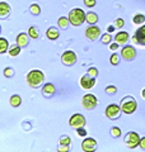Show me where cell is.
<instances>
[{"instance_id":"cell-19","label":"cell","mask_w":145,"mask_h":152,"mask_svg":"<svg viewBox=\"0 0 145 152\" xmlns=\"http://www.w3.org/2000/svg\"><path fill=\"white\" fill-rule=\"evenodd\" d=\"M21 48H22V47L19 46L18 43L12 45L10 47H9V56H10V57H16V56H18L19 53H21Z\"/></svg>"},{"instance_id":"cell-27","label":"cell","mask_w":145,"mask_h":152,"mask_svg":"<svg viewBox=\"0 0 145 152\" xmlns=\"http://www.w3.org/2000/svg\"><path fill=\"white\" fill-rule=\"evenodd\" d=\"M111 136L113 138H118V137H121V129L118 127H112L111 128Z\"/></svg>"},{"instance_id":"cell-12","label":"cell","mask_w":145,"mask_h":152,"mask_svg":"<svg viewBox=\"0 0 145 152\" xmlns=\"http://www.w3.org/2000/svg\"><path fill=\"white\" fill-rule=\"evenodd\" d=\"M94 85H95V77H92L89 74L81 76V79H80V86L83 88V89H85V90L92 89V88H94Z\"/></svg>"},{"instance_id":"cell-2","label":"cell","mask_w":145,"mask_h":152,"mask_svg":"<svg viewBox=\"0 0 145 152\" xmlns=\"http://www.w3.org/2000/svg\"><path fill=\"white\" fill-rule=\"evenodd\" d=\"M69 20L71 23V26H74V27H79L81 26L83 23L85 22V19H87V14L84 13L83 9H80V8H75V9H71L70 13H69Z\"/></svg>"},{"instance_id":"cell-20","label":"cell","mask_w":145,"mask_h":152,"mask_svg":"<svg viewBox=\"0 0 145 152\" xmlns=\"http://www.w3.org/2000/svg\"><path fill=\"white\" fill-rule=\"evenodd\" d=\"M70 24V20H69V18H66V17H61L59 18V20H57V26H59L60 29H66L67 27H69Z\"/></svg>"},{"instance_id":"cell-26","label":"cell","mask_w":145,"mask_h":152,"mask_svg":"<svg viewBox=\"0 0 145 152\" xmlns=\"http://www.w3.org/2000/svg\"><path fill=\"white\" fill-rule=\"evenodd\" d=\"M132 22L135 23V24H143V23L145 22V15H143V14H136V15L134 17Z\"/></svg>"},{"instance_id":"cell-22","label":"cell","mask_w":145,"mask_h":152,"mask_svg":"<svg viewBox=\"0 0 145 152\" xmlns=\"http://www.w3.org/2000/svg\"><path fill=\"white\" fill-rule=\"evenodd\" d=\"M21 104H22V98L19 96V95L14 94L13 96H10V105H12V107L17 108V107L21 105Z\"/></svg>"},{"instance_id":"cell-5","label":"cell","mask_w":145,"mask_h":152,"mask_svg":"<svg viewBox=\"0 0 145 152\" xmlns=\"http://www.w3.org/2000/svg\"><path fill=\"white\" fill-rule=\"evenodd\" d=\"M69 124H70V127L78 129V128H81V127L85 126V118H84L83 114L76 113L74 115H71V118L69 119Z\"/></svg>"},{"instance_id":"cell-25","label":"cell","mask_w":145,"mask_h":152,"mask_svg":"<svg viewBox=\"0 0 145 152\" xmlns=\"http://www.w3.org/2000/svg\"><path fill=\"white\" fill-rule=\"evenodd\" d=\"M30 12H31V14H33V15H38V14L41 13V7L38 5V4H32L30 7Z\"/></svg>"},{"instance_id":"cell-18","label":"cell","mask_w":145,"mask_h":152,"mask_svg":"<svg viewBox=\"0 0 145 152\" xmlns=\"http://www.w3.org/2000/svg\"><path fill=\"white\" fill-rule=\"evenodd\" d=\"M46 36H47L48 39L55 41V39H57V38H59L60 33H59V29H57V28H55V27H51V28H48V29H47V32H46Z\"/></svg>"},{"instance_id":"cell-37","label":"cell","mask_w":145,"mask_h":152,"mask_svg":"<svg viewBox=\"0 0 145 152\" xmlns=\"http://www.w3.org/2000/svg\"><path fill=\"white\" fill-rule=\"evenodd\" d=\"M76 132H78V134H79L80 137H85V136H87V131L84 129V127L78 128V129H76Z\"/></svg>"},{"instance_id":"cell-16","label":"cell","mask_w":145,"mask_h":152,"mask_svg":"<svg viewBox=\"0 0 145 152\" xmlns=\"http://www.w3.org/2000/svg\"><path fill=\"white\" fill-rule=\"evenodd\" d=\"M28 41H30V34L28 33H19L17 36V43L23 48V47L28 46Z\"/></svg>"},{"instance_id":"cell-36","label":"cell","mask_w":145,"mask_h":152,"mask_svg":"<svg viewBox=\"0 0 145 152\" xmlns=\"http://www.w3.org/2000/svg\"><path fill=\"white\" fill-rule=\"evenodd\" d=\"M69 146H67V145H60V147H59V148H57V151H59V152H69Z\"/></svg>"},{"instance_id":"cell-29","label":"cell","mask_w":145,"mask_h":152,"mask_svg":"<svg viewBox=\"0 0 145 152\" xmlns=\"http://www.w3.org/2000/svg\"><path fill=\"white\" fill-rule=\"evenodd\" d=\"M111 39H112V36H111V33H104V34H102V43H106V45H108Z\"/></svg>"},{"instance_id":"cell-11","label":"cell","mask_w":145,"mask_h":152,"mask_svg":"<svg viewBox=\"0 0 145 152\" xmlns=\"http://www.w3.org/2000/svg\"><path fill=\"white\" fill-rule=\"evenodd\" d=\"M81 150L85 152H93L97 150V141L90 138V137H87L84 138V141L81 142Z\"/></svg>"},{"instance_id":"cell-14","label":"cell","mask_w":145,"mask_h":152,"mask_svg":"<svg viewBox=\"0 0 145 152\" xmlns=\"http://www.w3.org/2000/svg\"><path fill=\"white\" fill-rule=\"evenodd\" d=\"M135 37H136V42L138 45L145 46V26L140 27L139 29L135 32Z\"/></svg>"},{"instance_id":"cell-10","label":"cell","mask_w":145,"mask_h":152,"mask_svg":"<svg viewBox=\"0 0 145 152\" xmlns=\"http://www.w3.org/2000/svg\"><path fill=\"white\" fill-rule=\"evenodd\" d=\"M121 56L126 61H132L135 57H136V50H135L132 46H125L122 51H121Z\"/></svg>"},{"instance_id":"cell-41","label":"cell","mask_w":145,"mask_h":152,"mask_svg":"<svg viewBox=\"0 0 145 152\" xmlns=\"http://www.w3.org/2000/svg\"><path fill=\"white\" fill-rule=\"evenodd\" d=\"M141 98H143V99H145V89H143V90H141Z\"/></svg>"},{"instance_id":"cell-1","label":"cell","mask_w":145,"mask_h":152,"mask_svg":"<svg viewBox=\"0 0 145 152\" xmlns=\"http://www.w3.org/2000/svg\"><path fill=\"white\" fill-rule=\"evenodd\" d=\"M43 81H45V74L40 70H32L27 74V84L33 89L41 88Z\"/></svg>"},{"instance_id":"cell-32","label":"cell","mask_w":145,"mask_h":152,"mask_svg":"<svg viewBox=\"0 0 145 152\" xmlns=\"http://www.w3.org/2000/svg\"><path fill=\"white\" fill-rule=\"evenodd\" d=\"M4 76H7V77H13L14 76V70L12 67L4 69Z\"/></svg>"},{"instance_id":"cell-9","label":"cell","mask_w":145,"mask_h":152,"mask_svg":"<svg viewBox=\"0 0 145 152\" xmlns=\"http://www.w3.org/2000/svg\"><path fill=\"white\" fill-rule=\"evenodd\" d=\"M85 36L89 41H97L101 36V29L98 27H95L94 24H90V27L87 28L85 31Z\"/></svg>"},{"instance_id":"cell-3","label":"cell","mask_w":145,"mask_h":152,"mask_svg":"<svg viewBox=\"0 0 145 152\" xmlns=\"http://www.w3.org/2000/svg\"><path fill=\"white\" fill-rule=\"evenodd\" d=\"M120 107H121V109H122V112L125 114H132L135 110H136L138 103H136V100H135L134 96L127 95V96H125L122 100H121Z\"/></svg>"},{"instance_id":"cell-33","label":"cell","mask_w":145,"mask_h":152,"mask_svg":"<svg viewBox=\"0 0 145 152\" xmlns=\"http://www.w3.org/2000/svg\"><path fill=\"white\" fill-rule=\"evenodd\" d=\"M87 74H89L92 77H95V76H98V70H97L95 67H89L88 72H87Z\"/></svg>"},{"instance_id":"cell-24","label":"cell","mask_w":145,"mask_h":152,"mask_svg":"<svg viewBox=\"0 0 145 152\" xmlns=\"http://www.w3.org/2000/svg\"><path fill=\"white\" fill-rule=\"evenodd\" d=\"M9 48V43L5 38H0V53H5Z\"/></svg>"},{"instance_id":"cell-40","label":"cell","mask_w":145,"mask_h":152,"mask_svg":"<svg viewBox=\"0 0 145 152\" xmlns=\"http://www.w3.org/2000/svg\"><path fill=\"white\" fill-rule=\"evenodd\" d=\"M113 31H115V27H113V26H109V27L107 28V32H108V33H112Z\"/></svg>"},{"instance_id":"cell-30","label":"cell","mask_w":145,"mask_h":152,"mask_svg":"<svg viewBox=\"0 0 145 152\" xmlns=\"http://www.w3.org/2000/svg\"><path fill=\"white\" fill-rule=\"evenodd\" d=\"M106 93H107L108 95H115L116 93H117V88H116L115 85H109V86L106 88Z\"/></svg>"},{"instance_id":"cell-4","label":"cell","mask_w":145,"mask_h":152,"mask_svg":"<svg viewBox=\"0 0 145 152\" xmlns=\"http://www.w3.org/2000/svg\"><path fill=\"white\" fill-rule=\"evenodd\" d=\"M140 140H141V137H140L136 132H129L126 137H125V143L127 145L129 148H135V147H138L139 143H140Z\"/></svg>"},{"instance_id":"cell-23","label":"cell","mask_w":145,"mask_h":152,"mask_svg":"<svg viewBox=\"0 0 145 152\" xmlns=\"http://www.w3.org/2000/svg\"><path fill=\"white\" fill-rule=\"evenodd\" d=\"M28 34H30L31 38L33 39H37L38 37H40V32H38V28L37 27H30V29H28Z\"/></svg>"},{"instance_id":"cell-39","label":"cell","mask_w":145,"mask_h":152,"mask_svg":"<svg viewBox=\"0 0 145 152\" xmlns=\"http://www.w3.org/2000/svg\"><path fill=\"white\" fill-rule=\"evenodd\" d=\"M118 46H120V45L117 43V42H115V43H112V45L109 46V50H111V51H116V50L118 48Z\"/></svg>"},{"instance_id":"cell-8","label":"cell","mask_w":145,"mask_h":152,"mask_svg":"<svg viewBox=\"0 0 145 152\" xmlns=\"http://www.w3.org/2000/svg\"><path fill=\"white\" fill-rule=\"evenodd\" d=\"M61 62L65 66H72L76 62V55L72 51H65L61 56Z\"/></svg>"},{"instance_id":"cell-28","label":"cell","mask_w":145,"mask_h":152,"mask_svg":"<svg viewBox=\"0 0 145 152\" xmlns=\"http://www.w3.org/2000/svg\"><path fill=\"white\" fill-rule=\"evenodd\" d=\"M70 143H71V138H70L69 136L64 134V136L60 137V145H67V146H70Z\"/></svg>"},{"instance_id":"cell-35","label":"cell","mask_w":145,"mask_h":152,"mask_svg":"<svg viewBox=\"0 0 145 152\" xmlns=\"http://www.w3.org/2000/svg\"><path fill=\"white\" fill-rule=\"evenodd\" d=\"M84 5L88 8H93L95 7V0H84Z\"/></svg>"},{"instance_id":"cell-13","label":"cell","mask_w":145,"mask_h":152,"mask_svg":"<svg viewBox=\"0 0 145 152\" xmlns=\"http://www.w3.org/2000/svg\"><path fill=\"white\" fill-rule=\"evenodd\" d=\"M56 91V89L54 86V84H51V83H48L46 85H43V88H42V94L45 95L46 98H51V96H54V94Z\"/></svg>"},{"instance_id":"cell-6","label":"cell","mask_w":145,"mask_h":152,"mask_svg":"<svg viewBox=\"0 0 145 152\" xmlns=\"http://www.w3.org/2000/svg\"><path fill=\"white\" fill-rule=\"evenodd\" d=\"M121 112H122V109H121V107L117 105V104H109V105L106 108V115H107L108 119H117Z\"/></svg>"},{"instance_id":"cell-17","label":"cell","mask_w":145,"mask_h":152,"mask_svg":"<svg viewBox=\"0 0 145 152\" xmlns=\"http://www.w3.org/2000/svg\"><path fill=\"white\" fill-rule=\"evenodd\" d=\"M12 9H10V5H8L5 1H1L0 3V18L1 19H5L9 14H10Z\"/></svg>"},{"instance_id":"cell-21","label":"cell","mask_w":145,"mask_h":152,"mask_svg":"<svg viewBox=\"0 0 145 152\" xmlns=\"http://www.w3.org/2000/svg\"><path fill=\"white\" fill-rule=\"evenodd\" d=\"M85 22H88L89 24H95V23L98 22V15H97L95 13H93V12L87 13V19H85Z\"/></svg>"},{"instance_id":"cell-7","label":"cell","mask_w":145,"mask_h":152,"mask_svg":"<svg viewBox=\"0 0 145 152\" xmlns=\"http://www.w3.org/2000/svg\"><path fill=\"white\" fill-rule=\"evenodd\" d=\"M81 104H83V107L85 109H88V110L94 109L97 107V98H95V95H93V94H85L83 96V99H81Z\"/></svg>"},{"instance_id":"cell-38","label":"cell","mask_w":145,"mask_h":152,"mask_svg":"<svg viewBox=\"0 0 145 152\" xmlns=\"http://www.w3.org/2000/svg\"><path fill=\"white\" fill-rule=\"evenodd\" d=\"M139 147L141 150H145V137H141V140H140V143H139Z\"/></svg>"},{"instance_id":"cell-15","label":"cell","mask_w":145,"mask_h":152,"mask_svg":"<svg viewBox=\"0 0 145 152\" xmlns=\"http://www.w3.org/2000/svg\"><path fill=\"white\" fill-rule=\"evenodd\" d=\"M115 41L117 42L120 46L126 45V42L129 41V33L127 32H118L117 34L115 36Z\"/></svg>"},{"instance_id":"cell-34","label":"cell","mask_w":145,"mask_h":152,"mask_svg":"<svg viewBox=\"0 0 145 152\" xmlns=\"http://www.w3.org/2000/svg\"><path fill=\"white\" fill-rule=\"evenodd\" d=\"M115 26L117 27V28H122V27L125 26V20H124V19H121V18L116 19V22H115Z\"/></svg>"},{"instance_id":"cell-31","label":"cell","mask_w":145,"mask_h":152,"mask_svg":"<svg viewBox=\"0 0 145 152\" xmlns=\"http://www.w3.org/2000/svg\"><path fill=\"white\" fill-rule=\"evenodd\" d=\"M109 62L112 65H118V62H120V55L113 53L112 56H111V58H109Z\"/></svg>"}]
</instances>
